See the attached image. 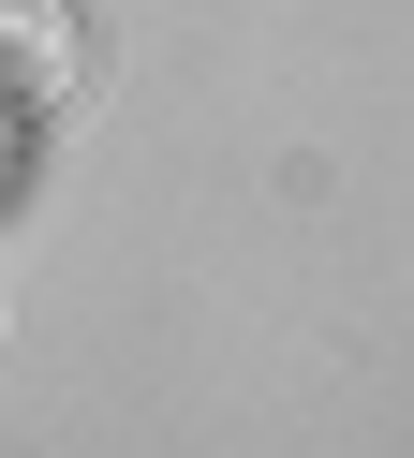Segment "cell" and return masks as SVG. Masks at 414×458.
Listing matches in <instances>:
<instances>
[{"label": "cell", "mask_w": 414, "mask_h": 458, "mask_svg": "<svg viewBox=\"0 0 414 458\" xmlns=\"http://www.w3.org/2000/svg\"><path fill=\"white\" fill-rule=\"evenodd\" d=\"M74 104V0H0V163Z\"/></svg>", "instance_id": "obj_1"}]
</instances>
